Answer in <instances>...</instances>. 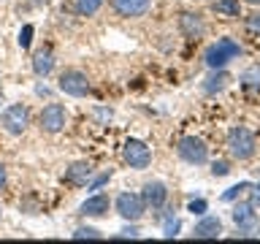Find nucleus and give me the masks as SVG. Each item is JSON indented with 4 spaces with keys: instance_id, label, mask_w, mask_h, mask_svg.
<instances>
[{
    "instance_id": "4be33fe9",
    "label": "nucleus",
    "mask_w": 260,
    "mask_h": 244,
    "mask_svg": "<svg viewBox=\"0 0 260 244\" xmlns=\"http://www.w3.org/2000/svg\"><path fill=\"white\" fill-rule=\"evenodd\" d=\"M32 30H36L32 24H24V27L19 30V46H22V49H30V44H32Z\"/></svg>"
},
{
    "instance_id": "6ab92c4d",
    "label": "nucleus",
    "mask_w": 260,
    "mask_h": 244,
    "mask_svg": "<svg viewBox=\"0 0 260 244\" xmlns=\"http://www.w3.org/2000/svg\"><path fill=\"white\" fill-rule=\"evenodd\" d=\"M103 6V0H76V11L81 16H92L98 14V8Z\"/></svg>"
},
{
    "instance_id": "aec40b11",
    "label": "nucleus",
    "mask_w": 260,
    "mask_h": 244,
    "mask_svg": "<svg viewBox=\"0 0 260 244\" xmlns=\"http://www.w3.org/2000/svg\"><path fill=\"white\" fill-rule=\"evenodd\" d=\"M247 190H252V185H249V182H239V185H233L231 190L222 193V201H233V198H239V195L247 193Z\"/></svg>"
},
{
    "instance_id": "7c9ffc66",
    "label": "nucleus",
    "mask_w": 260,
    "mask_h": 244,
    "mask_svg": "<svg viewBox=\"0 0 260 244\" xmlns=\"http://www.w3.org/2000/svg\"><path fill=\"white\" fill-rule=\"evenodd\" d=\"M136 233H138V231H136V228H125V231H122L119 236H136Z\"/></svg>"
},
{
    "instance_id": "412c9836",
    "label": "nucleus",
    "mask_w": 260,
    "mask_h": 244,
    "mask_svg": "<svg viewBox=\"0 0 260 244\" xmlns=\"http://www.w3.org/2000/svg\"><path fill=\"white\" fill-rule=\"evenodd\" d=\"M241 81H244V84H249V87H260V68H257V65H255V68H249L247 73H244Z\"/></svg>"
},
{
    "instance_id": "c85d7f7f",
    "label": "nucleus",
    "mask_w": 260,
    "mask_h": 244,
    "mask_svg": "<svg viewBox=\"0 0 260 244\" xmlns=\"http://www.w3.org/2000/svg\"><path fill=\"white\" fill-rule=\"evenodd\" d=\"M249 27L252 30H260V14H252L249 16Z\"/></svg>"
},
{
    "instance_id": "20e7f679",
    "label": "nucleus",
    "mask_w": 260,
    "mask_h": 244,
    "mask_svg": "<svg viewBox=\"0 0 260 244\" xmlns=\"http://www.w3.org/2000/svg\"><path fill=\"white\" fill-rule=\"evenodd\" d=\"M65 122H68V111H65L62 103H49V106H44V111L38 114V125H41V130H46V133H60L65 128Z\"/></svg>"
},
{
    "instance_id": "423d86ee",
    "label": "nucleus",
    "mask_w": 260,
    "mask_h": 244,
    "mask_svg": "<svg viewBox=\"0 0 260 244\" xmlns=\"http://www.w3.org/2000/svg\"><path fill=\"white\" fill-rule=\"evenodd\" d=\"M144 209H146V203H144V198L138 193H127L125 190V193L117 195V211L125 220H133V223H136V220H141Z\"/></svg>"
},
{
    "instance_id": "dca6fc26",
    "label": "nucleus",
    "mask_w": 260,
    "mask_h": 244,
    "mask_svg": "<svg viewBox=\"0 0 260 244\" xmlns=\"http://www.w3.org/2000/svg\"><path fill=\"white\" fill-rule=\"evenodd\" d=\"M52 68H54V60H52L49 52H38L36 57H32V71H36L38 76H49Z\"/></svg>"
},
{
    "instance_id": "f03ea898",
    "label": "nucleus",
    "mask_w": 260,
    "mask_h": 244,
    "mask_svg": "<svg viewBox=\"0 0 260 244\" xmlns=\"http://www.w3.org/2000/svg\"><path fill=\"white\" fill-rule=\"evenodd\" d=\"M228 146H231V155L236 160H249L252 155H255V136H252L244 125H236L231 133H228Z\"/></svg>"
},
{
    "instance_id": "0eeeda50",
    "label": "nucleus",
    "mask_w": 260,
    "mask_h": 244,
    "mask_svg": "<svg viewBox=\"0 0 260 244\" xmlns=\"http://www.w3.org/2000/svg\"><path fill=\"white\" fill-rule=\"evenodd\" d=\"M176 149H179V155H182L187 163H192V166H201V163H206V158H209L206 144H203L201 138H195V136H184Z\"/></svg>"
},
{
    "instance_id": "4468645a",
    "label": "nucleus",
    "mask_w": 260,
    "mask_h": 244,
    "mask_svg": "<svg viewBox=\"0 0 260 244\" xmlns=\"http://www.w3.org/2000/svg\"><path fill=\"white\" fill-rule=\"evenodd\" d=\"M179 27H182V33L187 38H201L203 36V22L198 14H182V19H179Z\"/></svg>"
},
{
    "instance_id": "f3484780",
    "label": "nucleus",
    "mask_w": 260,
    "mask_h": 244,
    "mask_svg": "<svg viewBox=\"0 0 260 244\" xmlns=\"http://www.w3.org/2000/svg\"><path fill=\"white\" fill-rule=\"evenodd\" d=\"M214 11L225 14V16H241V6H239V0H217Z\"/></svg>"
},
{
    "instance_id": "b1692460",
    "label": "nucleus",
    "mask_w": 260,
    "mask_h": 244,
    "mask_svg": "<svg viewBox=\"0 0 260 244\" xmlns=\"http://www.w3.org/2000/svg\"><path fill=\"white\" fill-rule=\"evenodd\" d=\"M192 211V215H206V209H209V203L203 201V198H195V201H190V206H187Z\"/></svg>"
},
{
    "instance_id": "cd10ccee",
    "label": "nucleus",
    "mask_w": 260,
    "mask_h": 244,
    "mask_svg": "<svg viewBox=\"0 0 260 244\" xmlns=\"http://www.w3.org/2000/svg\"><path fill=\"white\" fill-rule=\"evenodd\" d=\"M252 206H260V185L252 187Z\"/></svg>"
},
{
    "instance_id": "bb28decb",
    "label": "nucleus",
    "mask_w": 260,
    "mask_h": 244,
    "mask_svg": "<svg viewBox=\"0 0 260 244\" xmlns=\"http://www.w3.org/2000/svg\"><path fill=\"white\" fill-rule=\"evenodd\" d=\"M176 231H179V220H171V223L166 225V236L171 239V236H176Z\"/></svg>"
},
{
    "instance_id": "7ed1b4c3",
    "label": "nucleus",
    "mask_w": 260,
    "mask_h": 244,
    "mask_svg": "<svg viewBox=\"0 0 260 244\" xmlns=\"http://www.w3.org/2000/svg\"><path fill=\"white\" fill-rule=\"evenodd\" d=\"M0 125H3L6 133L22 136V133H24V128L30 125V109H27V106H22V103L8 106V109L0 114Z\"/></svg>"
},
{
    "instance_id": "9d476101",
    "label": "nucleus",
    "mask_w": 260,
    "mask_h": 244,
    "mask_svg": "<svg viewBox=\"0 0 260 244\" xmlns=\"http://www.w3.org/2000/svg\"><path fill=\"white\" fill-rule=\"evenodd\" d=\"M106 211H109V195H103V193L89 195V198L79 206L81 217H103Z\"/></svg>"
},
{
    "instance_id": "a211bd4d",
    "label": "nucleus",
    "mask_w": 260,
    "mask_h": 244,
    "mask_svg": "<svg viewBox=\"0 0 260 244\" xmlns=\"http://www.w3.org/2000/svg\"><path fill=\"white\" fill-rule=\"evenodd\" d=\"M228 81H231V76H228V73H214V76H209L206 79V84H203V89H206V93H219V89H222Z\"/></svg>"
},
{
    "instance_id": "5701e85b",
    "label": "nucleus",
    "mask_w": 260,
    "mask_h": 244,
    "mask_svg": "<svg viewBox=\"0 0 260 244\" xmlns=\"http://www.w3.org/2000/svg\"><path fill=\"white\" fill-rule=\"evenodd\" d=\"M73 239H101V231H95V228H79L73 233Z\"/></svg>"
},
{
    "instance_id": "f257e3e1",
    "label": "nucleus",
    "mask_w": 260,
    "mask_h": 244,
    "mask_svg": "<svg viewBox=\"0 0 260 244\" xmlns=\"http://www.w3.org/2000/svg\"><path fill=\"white\" fill-rule=\"evenodd\" d=\"M239 54H241V46L236 44L233 38H219L217 44H211L206 49V57H203V60H206L209 68H222V65H228Z\"/></svg>"
},
{
    "instance_id": "a878e982",
    "label": "nucleus",
    "mask_w": 260,
    "mask_h": 244,
    "mask_svg": "<svg viewBox=\"0 0 260 244\" xmlns=\"http://www.w3.org/2000/svg\"><path fill=\"white\" fill-rule=\"evenodd\" d=\"M109 179H111V171H106V174H101V176H98L95 182H92V190H98V187H103L106 182H109Z\"/></svg>"
},
{
    "instance_id": "c756f323",
    "label": "nucleus",
    "mask_w": 260,
    "mask_h": 244,
    "mask_svg": "<svg viewBox=\"0 0 260 244\" xmlns=\"http://www.w3.org/2000/svg\"><path fill=\"white\" fill-rule=\"evenodd\" d=\"M3 185H6V168L0 166V190H3Z\"/></svg>"
},
{
    "instance_id": "473e14b6",
    "label": "nucleus",
    "mask_w": 260,
    "mask_h": 244,
    "mask_svg": "<svg viewBox=\"0 0 260 244\" xmlns=\"http://www.w3.org/2000/svg\"><path fill=\"white\" fill-rule=\"evenodd\" d=\"M0 217H3V209H0Z\"/></svg>"
},
{
    "instance_id": "393cba45",
    "label": "nucleus",
    "mask_w": 260,
    "mask_h": 244,
    "mask_svg": "<svg viewBox=\"0 0 260 244\" xmlns=\"http://www.w3.org/2000/svg\"><path fill=\"white\" fill-rule=\"evenodd\" d=\"M228 171H231V168H228V163H225V160H217L214 166H211V174H214V176H225Z\"/></svg>"
},
{
    "instance_id": "9b49d317",
    "label": "nucleus",
    "mask_w": 260,
    "mask_h": 244,
    "mask_svg": "<svg viewBox=\"0 0 260 244\" xmlns=\"http://www.w3.org/2000/svg\"><path fill=\"white\" fill-rule=\"evenodd\" d=\"M141 198H144L146 206L160 209L162 203H166V198H168V190H166V185H162V182H149V185H144Z\"/></svg>"
},
{
    "instance_id": "2f4dec72",
    "label": "nucleus",
    "mask_w": 260,
    "mask_h": 244,
    "mask_svg": "<svg viewBox=\"0 0 260 244\" xmlns=\"http://www.w3.org/2000/svg\"><path fill=\"white\" fill-rule=\"evenodd\" d=\"M247 3H260V0H247Z\"/></svg>"
},
{
    "instance_id": "39448f33",
    "label": "nucleus",
    "mask_w": 260,
    "mask_h": 244,
    "mask_svg": "<svg viewBox=\"0 0 260 244\" xmlns=\"http://www.w3.org/2000/svg\"><path fill=\"white\" fill-rule=\"evenodd\" d=\"M125 163L130 168H136V171H141V168H146L152 163V149L146 146L144 141H138V138H130V141L125 144Z\"/></svg>"
},
{
    "instance_id": "ddd939ff",
    "label": "nucleus",
    "mask_w": 260,
    "mask_h": 244,
    "mask_svg": "<svg viewBox=\"0 0 260 244\" xmlns=\"http://www.w3.org/2000/svg\"><path fill=\"white\" fill-rule=\"evenodd\" d=\"M195 239H217L219 233H222V223H219V217H203L198 225H195Z\"/></svg>"
},
{
    "instance_id": "6e6552de",
    "label": "nucleus",
    "mask_w": 260,
    "mask_h": 244,
    "mask_svg": "<svg viewBox=\"0 0 260 244\" xmlns=\"http://www.w3.org/2000/svg\"><path fill=\"white\" fill-rule=\"evenodd\" d=\"M60 89L71 98H84L89 93V81L81 71H65L60 76Z\"/></svg>"
},
{
    "instance_id": "f8f14e48",
    "label": "nucleus",
    "mask_w": 260,
    "mask_h": 244,
    "mask_svg": "<svg viewBox=\"0 0 260 244\" xmlns=\"http://www.w3.org/2000/svg\"><path fill=\"white\" fill-rule=\"evenodd\" d=\"M89 179H92V166L89 163H73V166L65 171V182L73 187H84Z\"/></svg>"
},
{
    "instance_id": "2eb2a0df",
    "label": "nucleus",
    "mask_w": 260,
    "mask_h": 244,
    "mask_svg": "<svg viewBox=\"0 0 260 244\" xmlns=\"http://www.w3.org/2000/svg\"><path fill=\"white\" fill-rule=\"evenodd\" d=\"M233 223L241 228V231H249L252 225L257 223L255 211H252V206H247V203H239V206L233 209Z\"/></svg>"
},
{
    "instance_id": "1a4fd4ad",
    "label": "nucleus",
    "mask_w": 260,
    "mask_h": 244,
    "mask_svg": "<svg viewBox=\"0 0 260 244\" xmlns=\"http://www.w3.org/2000/svg\"><path fill=\"white\" fill-rule=\"evenodd\" d=\"M114 11L119 16H127V19H136V16H144L149 11L152 0H111Z\"/></svg>"
}]
</instances>
